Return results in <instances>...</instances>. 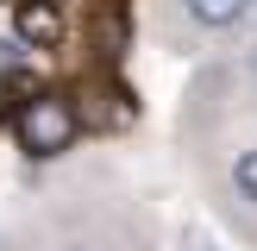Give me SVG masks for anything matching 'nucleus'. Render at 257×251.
Listing matches in <instances>:
<instances>
[{
  "instance_id": "f257e3e1",
  "label": "nucleus",
  "mask_w": 257,
  "mask_h": 251,
  "mask_svg": "<svg viewBox=\"0 0 257 251\" xmlns=\"http://www.w3.org/2000/svg\"><path fill=\"white\" fill-rule=\"evenodd\" d=\"M19 145L25 157H63L75 145V107L63 94H32L19 113Z\"/></svg>"
},
{
  "instance_id": "7ed1b4c3",
  "label": "nucleus",
  "mask_w": 257,
  "mask_h": 251,
  "mask_svg": "<svg viewBox=\"0 0 257 251\" xmlns=\"http://www.w3.org/2000/svg\"><path fill=\"white\" fill-rule=\"evenodd\" d=\"M182 13L201 32H232V25L251 19V0H182Z\"/></svg>"
},
{
  "instance_id": "f03ea898",
  "label": "nucleus",
  "mask_w": 257,
  "mask_h": 251,
  "mask_svg": "<svg viewBox=\"0 0 257 251\" xmlns=\"http://www.w3.org/2000/svg\"><path fill=\"white\" fill-rule=\"evenodd\" d=\"M13 38H19V44H38V50L63 44V13H57V0H19V7H13Z\"/></svg>"
},
{
  "instance_id": "39448f33",
  "label": "nucleus",
  "mask_w": 257,
  "mask_h": 251,
  "mask_svg": "<svg viewBox=\"0 0 257 251\" xmlns=\"http://www.w3.org/2000/svg\"><path fill=\"white\" fill-rule=\"evenodd\" d=\"M7 63H19V38H0V69Z\"/></svg>"
},
{
  "instance_id": "6e6552de",
  "label": "nucleus",
  "mask_w": 257,
  "mask_h": 251,
  "mask_svg": "<svg viewBox=\"0 0 257 251\" xmlns=\"http://www.w3.org/2000/svg\"><path fill=\"white\" fill-rule=\"evenodd\" d=\"M251 75H257V50H251Z\"/></svg>"
},
{
  "instance_id": "20e7f679",
  "label": "nucleus",
  "mask_w": 257,
  "mask_h": 251,
  "mask_svg": "<svg viewBox=\"0 0 257 251\" xmlns=\"http://www.w3.org/2000/svg\"><path fill=\"white\" fill-rule=\"evenodd\" d=\"M232 188H238V195H245L251 207H257V145L232 157Z\"/></svg>"
},
{
  "instance_id": "0eeeda50",
  "label": "nucleus",
  "mask_w": 257,
  "mask_h": 251,
  "mask_svg": "<svg viewBox=\"0 0 257 251\" xmlns=\"http://www.w3.org/2000/svg\"><path fill=\"white\" fill-rule=\"evenodd\" d=\"M50 251H88V245H50Z\"/></svg>"
},
{
  "instance_id": "423d86ee",
  "label": "nucleus",
  "mask_w": 257,
  "mask_h": 251,
  "mask_svg": "<svg viewBox=\"0 0 257 251\" xmlns=\"http://www.w3.org/2000/svg\"><path fill=\"white\" fill-rule=\"evenodd\" d=\"M182 251H220V245H213V238H195V245H182Z\"/></svg>"
}]
</instances>
